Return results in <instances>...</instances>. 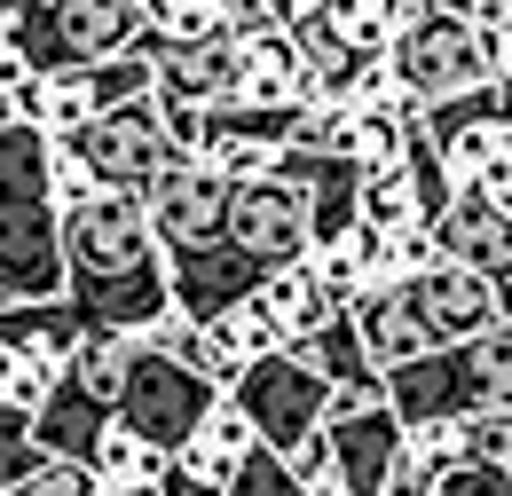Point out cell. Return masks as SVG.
<instances>
[{
    "instance_id": "7402d4cb",
    "label": "cell",
    "mask_w": 512,
    "mask_h": 496,
    "mask_svg": "<svg viewBox=\"0 0 512 496\" xmlns=\"http://www.w3.org/2000/svg\"><path fill=\"white\" fill-rule=\"evenodd\" d=\"M87 465H95L103 489H134V481H158V473H166V449L142 441L127 418H111V426L95 434V449H87Z\"/></svg>"
},
{
    "instance_id": "e0dca14e",
    "label": "cell",
    "mask_w": 512,
    "mask_h": 496,
    "mask_svg": "<svg viewBox=\"0 0 512 496\" xmlns=\"http://www.w3.org/2000/svg\"><path fill=\"white\" fill-rule=\"evenodd\" d=\"M111 418H119V410H111L103 394H87L71 371H56L48 402L32 410V434H40V449H48V457H79V465H87V449H95V434H103Z\"/></svg>"
},
{
    "instance_id": "d6a6232c",
    "label": "cell",
    "mask_w": 512,
    "mask_h": 496,
    "mask_svg": "<svg viewBox=\"0 0 512 496\" xmlns=\"http://www.w3.org/2000/svg\"><path fill=\"white\" fill-rule=\"evenodd\" d=\"M402 449H410V457H426V465L442 473V465L465 457V418H410V426H402Z\"/></svg>"
},
{
    "instance_id": "ac0fdd59",
    "label": "cell",
    "mask_w": 512,
    "mask_h": 496,
    "mask_svg": "<svg viewBox=\"0 0 512 496\" xmlns=\"http://www.w3.org/2000/svg\"><path fill=\"white\" fill-rule=\"evenodd\" d=\"M347 315H355V331H363V347H371V363H379V371H394V363H410V355H426V347H434V331H426L418 308L402 300V284H371Z\"/></svg>"
},
{
    "instance_id": "d590c367",
    "label": "cell",
    "mask_w": 512,
    "mask_h": 496,
    "mask_svg": "<svg viewBox=\"0 0 512 496\" xmlns=\"http://www.w3.org/2000/svg\"><path fill=\"white\" fill-rule=\"evenodd\" d=\"M465 457H505L512 465V402L465 410Z\"/></svg>"
},
{
    "instance_id": "f35d334b",
    "label": "cell",
    "mask_w": 512,
    "mask_h": 496,
    "mask_svg": "<svg viewBox=\"0 0 512 496\" xmlns=\"http://www.w3.org/2000/svg\"><path fill=\"white\" fill-rule=\"evenodd\" d=\"M95 496H158V481H134V489H95Z\"/></svg>"
},
{
    "instance_id": "9c48e42d",
    "label": "cell",
    "mask_w": 512,
    "mask_h": 496,
    "mask_svg": "<svg viewBox=\"0 0 512 496\" xmlns=\"http://www.w3.org/2000/svg\"><path fill=\"white\" fill-rule=\"evenodd\" d=\"M237 252H253L260 268H284V260H300V252L316 245V205H308V182L300 174H253V182H237L229 197V229H221Z\"/></svg>"
},
{
    "instance_id": "4dcf8cb0",
    "label": "cell",
    "mask_w": 512,
    "mask_h": 496,
    "mask_svg": "<svg viewBox=\"0 0 512 496\" xmlns=\"http://www.w3.org/2000/svg\"><path fill=\"white\" fill-rule=\"evenodd\" d=\"M213 323H229V339L245 347V363H253V355H268V347H292V339H284V323L268 315V300H260V292H245L237 308H229V315H213Z\"/></svg>"
},
{
    "instance_id": "2e32d148",
    "label": "cell",
    "mask_w": 512,
    "mask_h": 496,
    "mask_svg": "<svg viewBox=\"0 0 512 496\" xmlns=\"http://www.w3.org/2000/svg\"><path fill=\"white\" fill-rule=\"evenodd\" d=\"M237 95L245 103H308L316 79H308V56L284 24H260V32H237Z\"/></svg>"
},
{
    "instance_id": "60d3db41",
    "label": "cell",
    "mask_w": 512,
    "mask_h": 496,
    "mask_svg": "<svg viewBox=\"0 0 512 496\" xmlns=\"http://www.w3.org/2000/svg\"><path fill=\"white\" fill-rule=\"evenodd\" d=\"M505 315H512V284H505Z\"/></svg>"
},
{
    "instance_id": "5bb4252c",
    "label": "cell",
    "mask_w": 512,
    "mask_h": 496,
    "mask_svg": "<svg viewBox=\"0 0 512 496\" xmlns=\"http://www.w3.org/2000/svg\"><path fill=\"white\" fill-rule=\"evenodd\" d=\"M142 56H150V95L158 103H237V32H205V40H150L142 32Z\"/></svg>"
},
{
    "instance_id": "8992f818",
    "label": "cell",
    "mask_w": 512,
    "mask_h": 496,
    "mask_svg": "<svg viewBox=\"0 0 512 496\" xmlns=\"http://www.w3.org/2000/svg\"><path fill=\"white\" fill-rule=\"evenodd\" d=\"M229 394L245 402V418L260 426V441L284 449V457L331 418V378H323L300 347H268V355H253L245 371L229 378Z\"/></svg>"
},
{
    "instance_id": "74e56055",
    "label": "cell",
    "mask_w": 512,
    "mask_h": 496,
    "mask_svg": "<svg viewBox=\"0 0 512 496\" xmlns=\"http://www.w3.org/2000/svg\"><path fill=\"white\" fill-rule=\"evenodd\" d=\"M481 189H489V197L512 213V126L497 134V150H489V166H481Z\"/></svg>"
},
{
    "instance_id": "4fadbf2b",
    "label": "cell",
    "mask_w": 512,
    "mask_h": 496,
    "mask_svg": "<svg viewBox=\"0 0 512 496\" xmlns=\"http://www.w3.org/2000/svg\"><path fill=\"white\" fill-rule=\"evenodd\" d=\"M402 300L418 308V323L434 331V347L449 339H473V331H489L497 315H505V284L489 276V268H473V260H434V268H418V276H402Z\"/></svg>"
},
{
    "instance_id": "4316f807",
    "label": "cell",
    "mask_w": 512,
    "mask_h": 496,
    "mask_svg": "<svg viewBox=\"0 0 512 496\" xmlns=\"http://www.w3.org/2000/svg\"><path fill=\"white\" fill-rule=\"evenodd\" d=\"M221 496H308V481L292 473V457L284 449H268L260 441L253 457H237V473H229V489Z\"/></svg>"
},
{
    "instance_id": "7c38bea8",
    "label": "cell",
    "mask_w": 512,
    "mask_h": 496,
    "mask_svg": "<svg viewBox=\"0 0 512 496\" xmlns=\"http://www.w3.org/2000/svg\"><path fill=\"white\" fill-rule=\"evenodd\" d=\"M229 197H237V182L213 166V158H197V150H182L158 182L142 189V205H150V229L166 237V252L182 245H213L221 229H229Z\"/></svg>"
},
{
    "instance_id": "f1b7e54d",
    "label": "cell",
    "mask_w": 512,
    "mask_h": 496,
    "mask_svg": "<svg viewBox=\"0 0 512 496\" xmlns=\"http://www.w3.org/2000/svg\"><path fill=\"white\" fill-rule=\"evenodd\" d=\"M95 189H103V174L87 166V150L56 134V142H48V197H56V213H71V205H87Z\"/></svg>"
},
{
    "instance_id": "ba28073f",
    "label": "cell",
    "mask_w": 512,
    "mask_h": 496,
    "mask_svg": "<svg viewBox=\"0 0 512 496\" xmlns=\"http://www.w3.org/2000/svg\"><path fill=\"white\" fill-rule=\"evenodd\" d=\"M64 142L87 150V166L103 174V189H134V197L182 158V142H174V126H166V111H158V95L111 103L103 119H87L79 134H64Z\"/></svg>"
},
{
    "instance_id": "603a6c76",
    "label": "cell",
    "mask_w": 512,
    "mask_h": 496,
    "mask_svg": "<svg viewBox=\"0 0 512 496\" xmlns=\"http://www.w3.org/2000/svg\"><path fill=\"white\" fill-rule=\"evenodd\" d=\"M190 449L205 457V465H221V473H237V457H253V449H260V426L245 418V402H237L229 386H221V402L205 410V426L190 434Z\"/></svg>"
},
{
    "instance_id": "83f0119b",
    "label": "cell",
    "mask_w": 512,
    "mask_h": 496,
    "mask_svg": "<svg viewBox=\"0 0 512 496\" xmlns=\"http://www.w3.org/2000/svg\"><path fill=\"white\" fill-rule=\"evenodd\" d=\"M48 386H56V363H40V355H24V347L0 339V402L8 410H40Z\"/></svg>"
},
{
    "instance_id": "3957f363",
    "label": "cell",
    "mask_w": 512,
    "mask_h": 496,
    "mask_svg": "<svg viewBox=\"0 0 512 496\" xmlns=\"http://www.w3.org/2000/svg\"><path fill=\"white\" fill-rule=\"evenodd\" d=\"M497 63H505V32H481L457 8H418L386 48V71L410 103H442L457 87H481V79H497Z\"/></svg>"
},
{
    "instance_id": "52a82bcc",
    "label": "cell",
    "mask_w": 512,
    "mask_h": 496,
    "mask_svg": "<svg viewBox=\"0 0 512 496\" xmlns=\"http://www.w3.org/2000/svg\"><path fill=\"white\" fill-rule=\"evenodd\" d=\"M134 95H150V56H142V48L40 71V79L16 95V119L48 126V134H79L87 119H103L111 103H134Z\"/></svg>"
},
{
    "instance_id": "e575fe53",
    "label": "cell",
    "mask_w": 512,
    "mask_h": 496,
    "mask_svg": "<svg viewBox=\"0 0 512 496\" xmlns=\"http://www.w3.org/2000/svg\"><path fill=\"white\" fill-rule=\"evenodd\" d=\"M221 489H229V473H221V465H205L190 441H182V449L166 457V473H158V496H221Z\"/></svg>"
},
{
    "instance_id": "ab89813d",
    "label": "cell",
    "mask_w": 512,
    "mask_h": 496,
    "mask_svg": "<svg viewBox=\"0 0 512 496\" xmlns=\"http://www.w3.org/2000/svg\"><path fill=\"white\" fill-rule=\"evenodd\" d=\"M497 79H505V87H512V40H505V63H497Z\"/></svg>"
},
{
    "instance_id": "9a60e30c",
    "label": "cell",
    "mask_w": 512,
    "mask_h": 496,
    "mask_svg": "<svg viewBox=\"0 0 512 496\" xmlns=\"http://www.w3.org/2000/svg\"><path fill=\"white\" fill-rule=\"evenodd\" d=\"M434 245H442L449 260L489 268V276L505 284V276H512V213L481 182H457V189H449V205L434 213Z\"/></svg>"
},
{
    "instance_id": "d4e9b609",
    "label": "cell",
    "mask_w": 512,
    "mask_h": 496,
    "mask_svg": "<svg viewBox=\"0 0 512 496\" xmlns=\"http://www.w3.org/2000/svg\"><path fill=\"white\" fill-rule=\"evenodd\" d=\"M197 158H213L229 182H253V174H276L284 142H268V134H237V126H213V134L197 142Z\"/></svg>"
},
{
    "instance_id": "b9f144b4",
    "label": "cell",
    "mask_w": 512,
    "mask_h": 496,
    "mask_svg": "<svg viewBox=\"0 0 512 496\" xmlns=\"http://www.w3.org/2000/svg\"><path fill=\"white\" fill-rule=\"evenodd\" d=\"M40 8H48V0H40Z\"/></svg>"
},
{
    "instance_id": "8fae6325",
    "label": "cell",
    "mask_w": 512,
    "mask_h": 496,
    "mask_svg": "<svg viewBox=\"0 0 512 496\" xmlns=\"http://www.w3.org/2000/svg\"><path fill=\"white\" fill-rule=\"evenodd\" d=\"M56 292H64V213H56V197L0 205V308L56 300Z\"/></svg>"
},
{
    "instance_id": "8d00e7d4",
    "label": "cell",
    "mask_w": 512,
    "mask_h": 496,
    "mask_svg": "<svg viewBox=\"0 0 512 496\" xmlns=\"http://www.w3.org/2000/svg\"><path fill=\"white\" fill-rule=\"evenodd\" d=\"M434 489H442V473H434L426 457H410V449H402V457H394V473H386V489H379V496H434Z\"/></svg>"
},
{
    "instance_id": "1f68e13d",
    "label": "cell",
    "mask_w": 512,
    "mask_h": 496,
    "mask_svg": "<svg viewBox=\"0 0 512 496\" xmlns=\"http://www.w3.org/2000/svg\"><path fill=\"white\" fill-rule=\"evenodd\" d=\"M32 465H48V449H40V434H32V410H8V402H0V489L24 481Z\"/></svg>"
},
{
    "instance_id": "30bf717a",
    "label": "cell",
    "mask_w": 512,
    "mask_h": 496,
    "mask_svg": "<svg viewBox=\"0 0 512 496\" xmlns=\"http://www.w3.org/2000/svg\"><path fill=\"white\" fill-rule=\"evenodd\" d=\"M323 449H331V481H339V489L379 496L386 473H394V457H402V418H394V402H386V394H339V386H331Z\"/></svg>"
},
{
    "instance_id": "5b68a950",
    "label": "cell",
    "mask_w": 512,
    "mask_h": 496,
    "mask_svg": "<svg viewBox=\"0 0 512 496\" xmlns=\"http://www.w3.org/2000/svg\"><path fill=\"white\" fill-rule=\"evenodd\" d=\"M16 40H24V56L40 63V71H56V63H95V56H127L142 48V0H16Z\"/></svg>"
},
{
    "instance_id": "7a4b0ae2",
    "label": "cell",
    "mask_w": 512,
    "mask_h": 496,
    "mask_svg": "<svg viewBox=\"0 0 512 496\" xmlns=\"http://www.w3.org/2000/svg\"><path fill=\"white\" fill-rule=\"evenodd\" d=\"M386 402L394 418H465V410H489V402H512V315H497L489 331L473 339H449V347H426L410 363L386 371Z\"/></svg>"
},
{
    "instance_id": "484cf974",
    "label": "cell",
    "mask_w": 512,
    "mask_h": 496,
    "mask_svg": "<svg viewBox=\"0 0 512 496\" xmlns=\"http://www.w3.org/2000/svg\"><path fill=\"white\" fill-rule=\"evenodd\" d=\"M142 24H150V40H205V32H229L221 0H142Z\"/></svg>"
},
{
    "instance_id": "cb8c5ba5",
    "label": "cell",
    "mask_w": 512,
    "mask_h": 496,
    "mask_svg": "<svg viewBox=\"0 0 512 496\" xmlns=\"http://www.w3.org/2000/svg\"><path fill=\"white\" fill-rule=\"evenodd\" d=\"M331 16H339V32H347L355 56H386L394 32L418 16V0H331Z\"/></svg>"
},
{
    "instance_id": "44dd1931",
    "label": "cell",
    "mask_w": 512,
    "mask_h": 496,
    "mask_svg": "<svg viewBox=\"0 0 512 496\" xmlns=\"http://www.w3.org/2000/svg\"><path fill=\"white\" fill-rule=\"evenodd\" d=\"M260 300H268V315L284 323V339H308L316 323L339 315V300H331V284H323V268L308 260V252L284 260V268H268V276H260Z\"/></svg>"
},
{
    "instance_id": "836d02e7",
    "label": "cell",
    "mask_w": 512,
    "mask_h": 496,
    "mask_svg": "<svg viewBox=\"0 0 512 496\" xmlns=\"http://www.w3.org/2000/svg\"><path fill=\"white\" fill-rule=\"evenodd\" d=\"M434 496H512V465L505 457H457V465H442Z\"/></svg>"
},
{
    "instance_id": "f546056e",
    "label": "cell",
    "mask_w": 512,
    "mask_h": 496,
    "mask_svg": "<svg viewBox=\"0 0 512 496\" xmlns=\"http://www.w3.org/2000/svg\"><path fill=\"white\" fill-rule=\"evenodd\" d=\"M95 465H79V457H48V465H32L24 481H8L0 496H95Z\"/></svg>"
},
{
    "instance_id": "d6986e66",
    "label": "cell",
    "mask_w": 512,
    "mask_h": 496,
    "mask_svg": "<svg viewBox=\"0 0 512 496\" xmlns=\"http://www.w3.org/2000/svg\"><path fill=\"white\" fill-rule=\"evenodd\" d=\"M0 339L64 371L71 355H79V339H87V315L71 308L64 292H56V300H16V308H0Z\"/></svg>"
},
{
    "instance_id": "ffe728a7",
    "label": "cell",
    "mask_w": 512,
    "mask_h": 496,
    "mask_svg": "<svg viewBox=\"0 0 512 496\" xmlns=\"http://www.w3.org/2000/svg\"><path fill=\"white\" fill-rule=\"evenodd\" d=\"M292 347H300L339 394H386V371L371 363V347H363V331H355V315H347V308L331 315V323H316L308 339H292Z\"/></svg>"
},
{
    "instance_id": "6da1fadb",
    "label": "cell",
    "mask_w": 512,
    "mask_h": 496,
    "mask_svg": "<svg viewBox=\"0 0 512 496\" xmlns=\"http://www.w3.org/2000/svg\"><path fill=\"white\" fill-rule=\"evenodd\" d=\"M64 300L87 315V331H150L174 308L166 237L134 189H95L64 213Z\"/></svg>"
},
{
    "instance_id": "277c9868",
    "label": "cell",
    "mask_w": 512,
    "mask_h": 496,
    "mask_svg": "<svg viewBox=\"0 0 512 496\" xmlns=\"http://www.w3.org/2000/svg\"><path fill=\"white\" fill-rule=\"evenodd\" d=\"M221 402V386L205 371H190L182 355H166L158 339L134 331V355H127V378H119V418H127L142 441H158L166 457L205 426V410Z\"/></svg>"
}]
</instances>
